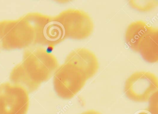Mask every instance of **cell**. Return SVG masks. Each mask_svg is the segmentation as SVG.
Listing matches in <instances>:
<instances>
[{
  "instance_id": "6da1fadb",
  "label": "cell",
  "mask_w": 158,
  "mask_h": 114,
  "mask_svg": "<svg viewBox=\"0 0 158 114\" xmlns=\"http://www.w3.org/2000/svg\"><path fill=\"white\" fill-rule=\"evenodd\" d=\"M59 67L53 54L40 47H30L26 49L23 60L13 69L10 80L32 93L54 75Z\"/></svg>"
},
{
  "instance_id": "7a4b0ae2",
  "label": "cell",
  "mask_w": 158,
  "mask_h": 114,
  "mask_svg": "<svg viewBox=\"0 0 158 114\" xmlns=\"http://www.w3.org/2000/svg\"><path fill=\"white\" fill-rule=\"evenodd\" d=\"M35 28L26 15L14 20L0 21V42L6 50L27 48L35 45Z\"/></svg>"
},
{
  "instance_id": "3957f363",
  "label": "cell",
  "mask_w": 158,
  "mask_h": 114,
  "mask_svg": "<svg viewBox=\"0 0 158 114\" xmlns=\"http://www.w3.org/2000/svg\"><path fill=\"white\" fill-rule=\"evenodd\" d=\"M54 17L62 28L65 39H85L93 32V21L88 14L83 10L70 8Z\"/></svg>"
},
{
  "instance_id": "277c9868",
  "label": "cell",
  "mask_w": 158,
  "mask_h": 114,
  "mask_svg": "<svg viewBox=\"0 0 158 114\" xmlns=\"http://www.w3.org/2000/svg\"><path fill=\"white\" fill-rule=\"evenodd\" d=\"M87 79L80 70L69 63L59 66L53 77L54 90L64 99L73 97L85 86Z\"/></svg>"
},
{
  "instance_id": "5b68a950",
  "label": "cell",
  "mask_w": 158,
  "mask_h": 114,
  "mask_svg": "<svg viewBox=\"0 0 158 114\" xmlns=\"http://www.w3.org/2000/svg\"><path fill=\"white\" fill-rule=\"evenodd\" d=\"M26 15L35 30V45L55 46L65 39L62 28L54 16L37 13Z\"/></svg>"
},
{
  "instance_id": "8992f818",
  "label": "cell",
  "mask_w": 158,
  "mask_h": 114,
  "mask_svg": "<svg viewBox=\"0 0 158 114\" xmlns=\"http://www.w3.org/2000/svg\"><path fill=\"white\" fill-rule=\"evenodd\" d=\"M158 78L149 72H136L127 79L125 83L126 95L136 102L148 101L152 95L158 92Z\"/></svg>"
},
{
  "instance_id": "52a82bcc",
  "label": "cell",
  "mask_w": 158,
  "mask_h": 114,
  "mask_svg": "<svg viewBox=\"0 0 158 114\" xmlns=\"http://www.w3.org/2000/svg\"><path fill=\"white\" fill-rule=\"evenodd\" d=\"M28 93L20 86L9 82L0 84V114H27Z\"/></svg>"
},
{
  "instance_id": "ba28073f",
  "label": "cell",
  "mask_w": 158,
  "mask_h": 114,
  "mask_svg": "<svg viewBox=\"0 0 158 114\" xmlns=\"http://www.w3.org/2000/svg\"><path fill=\"white\" fill-rule=\"evenodd\" d=\"M65 63L77 68L87 80L94 76L99 69V63L96 55L85 48L72 51L66 57Z\"/></svg>"
},
{
  "instance_id": "9c48e42d",
  "label": "cell",
  "mask_w": 158,
  "mask_h": 114,
  "mask_svg": "<svg viewBox=\"0 0 158 114\" xmlns=\"http://www.w3.org/2000/svg\"><path fill=\"white\" fill-rule=\"evenodd\" d=\"M158 29L152 27L142 39L138 52L144 60L149 63L158 61Z\"/></svg>"
},
{
  "instance_id": "30bf717a",
  "label": "cell",
  "mask_w": 158,
  "mask_h": 114,
  "mask_svg": "<svg viewBox=\"0 0 158 114\" xmlns=\"http://www.w3.org/2000/svg\"><path fill=\"white\" fill-rule=\"evenodd\" d=\"M152 28V26L141 20L132 22L127 27L126 31L125 40L127 44L132 50L138 52L141 40Z\"/></svg>"
},
{
  "instance_id": "8fae6325",
  "label": "cell",
  "mask_w": 158,
  "mask_h": 114,
  "mask_svg": "<svg viewBox=\"0 0 158 114\" xmlns=\"http://www.w3.org/2000/svg\"><path fill=\"white\" fill-rule=\"evenodd\" d=\"M129 5L140 12H149L158 6V1H130Z\"/></svg>"
},
{
  "instance_id": "7c38bea8",
  "label": "cell",
  "mask_w": 158,
  "mask_h": 114,
  "mask_svg": "<svg viewBox=\"0 0 158 114\" xmlns=\"http://www.w3.org/2000/svg\"><path fill=\"white\" fill-rule=\"evenodd\" d=\"M148 110L151 114H158V92L152 95L149 100Z\"/></svg>"
},
{
  "instance_id": "4fadbf2b",
  "label": "cell",
  "mask_w": 158,
  "mask_h": 114,
  "mask_svg": "<svg viewBox=\"0 0 158 114\" xmlns=\"http://www.w3.org/2000/svg\"><path fill=\"white\" fill-rule=\"evenodd\" d=\"M81 114H101L98 111H95V110H90L89 111H85L84 113H82Z\"/></svg>"
}]
</instances>
